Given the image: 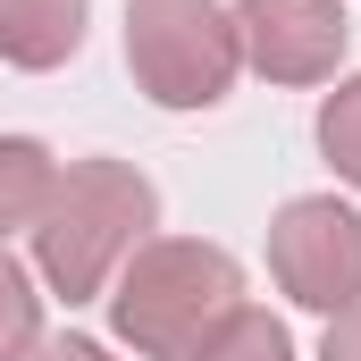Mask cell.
<instances>
[{"label": "cell", "instance_id": "6", "mask_svg": "<svg viewBox=\"0 0 361 361\" xmlns=\"http://www.w3.org/2000/svg\"><path fill=\"white\" fill-rule=\"evenodd\" d=\"M85 51V0H0V68H68Z\"/></svg>", "mask_w": 361, "mask_h": 361}, {"label": "cell", "instance_id": "5", "mask_svg": "<svg viewBox=\"0 0 361 361\" xmlns=\"http://www.w3.org/2000/svg\"><path fill=\"white\" fill-rule=\"evenodd\" d=\"M235 42L269 85H336L353 17L345 0H235Z\"/></svg>", "mask_w": 361, "mask_h": 361}, {"label": "cell", "instance_id": "1", "mask_svg": "<svg viewBox=\"0 0 361 361\" xmlns=\"http://www.w3.org/2000/svg\"><path fill=\"white\" fill-rule=\"evenodd\" d=\"M152 227H160V193L135 160H68L34 219V269L68 311L101 302L126 252L152 244Z\"/></svg>", "mask_w": 361, "mask_h": 361}, {"label": "cell", "instance_id": "7", "mask_svg": "<svg viewBox=\"0 0 361 361\" xmlns=\"http://www.w3.org/2000/svg\"><path fill=\"white\" fill-rule=\"evenodd\" d=\"M51 185H59V160H51L34 135H0V244H8V235H34Z\"/></svg>", "mask_w": 361, "mask_h": 361}, {"label": "cell", "instance_id": "2", "mask_svg": "<svg viewBox=\"0 0 361 361\" xmlns=\"http://www.w3.org/2000/svg\"><path fill=\"white\" fill-rule=\"evenodd\" d=\"M109 328L135 361H185L227 311H244V269L227 244L202 235H152L126 252V269L109 277Z\"/></svg>", "mask_w": 361, "mask_h": 361}, {"label": "cell", "instance_id": "11", "mask_svg": "<svg viewBox=\"0 0 361 361\" xmlns=\"http://www.w3.org/2000/svg\"><path fill=\"white\" fill-rule=\"evenodd\" d=\"M319 361H361V311H336L328 336H319Z\"/></svg>", "mask_w": 361, "mask_h": 361}, {"label": "cell", "instance_id": "8", "mask_svg": "<svg viewBox=\"0 0 361 361\" xmlns=\"http://www.w3.org/2000/svg\"><path fill=\"white\" fill-rule=\"evenodd\" d=\"M185 361H294V336H286L277 311H252V302H244V311H227Z\"/></svg>", "mask_w": 361, "mask_h": 361}, {"label": "cell", "instance_id": "10", "mask_svg": "<svg viewBox=\"0 0 361 361\" xmlns=\"http://www.w3.org/2000/svg\"><path fill=\"white\" fill-rule=\"evenodd\" d=\"M319 152H328V169L361 193V76H336V92L319 101Z\"/></svg>", "mask_w": 361, "mask_h": 361}, {"label": "cell", "instance_id": "3", "mask_svg": "<svg viewBox=\"0 0 361 361\" xmlns=\"http://www.w3.org/2000/svg\"><path fill=\"white\" fill-rule=\"evenodd\" d=\"M126 76L160 109H219L244 76L235 8H219V0H126Z\"/></svg>", "mask_w": 361, "mask_h": 361}, {"label": "cell", "instance_id": "9", "mask_svg": "<svg viewBox=\"0 0 361 361\" xmlns=\"http://www.w3.org/2000/svg\"><path fill=\"white\" fill-rule=\"evenodd\" d=\"M34 353H42V294H34L25 261H8V244H0V361H34Z\"/></svg>", "mask_w": 361, "mask_h": 361}, {"label": "cell", "instance_id": "4", "mask_svg": "<svg viewBox=\"0 0 361 361\" xmlns=\"http://www.w3.org/2000/svg\"><path fill=\"white\" fill-rule=\"evenodd\" d=\"M269 277L302 311H361V210L336 193H294L269 219Z\"/></svg>", "mask_w": 361, "mask_h": 361}, {"label": "cell", "instance_id": "12", "mask_svg": "<svg viewBox=\"0 0 361 361\" xmlns=\"http://www.w3.org/2000/svg\"><path fill=\"white\" fill-rule=\"evenodd\" d=\"M34 361H118L109 345H92V336H42V353Z\"/></svg>", "mask_w": 361, "mask_h": 361}]
</instances>
